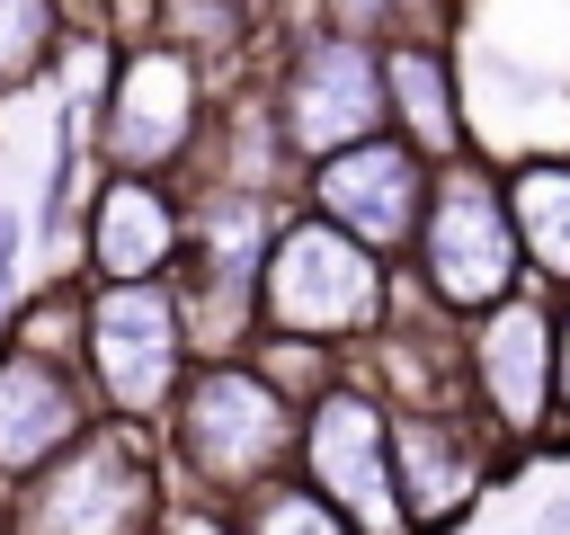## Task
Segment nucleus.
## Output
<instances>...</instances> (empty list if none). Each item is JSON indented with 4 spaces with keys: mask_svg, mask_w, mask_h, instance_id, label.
<instances>
[{
    "mask_svg": "<svg viewBox=\"0 0 570 535\" xmlns=\"http://www.w3.org/2000/svg\"><path fill=\"white\" fill-rule=\"evenodd\" d=\"M294 446H303V401L240 348V357H196L169 419H160V464H169V490L187 499H223L240 508L249 490L285 481L294 473Z\"/></svg>",
    "mask_w": 570,
    "mask_h": 535,
    "instance_id": "1",
    "label": "nucleus"
},
{
    "mask_svg": "<svg viewBox=\"0 0 570 535\" xmlns=\"http://www.w3.org/2000/svg\"><path fill=\"white\" fill-rule=\"evenodd\" d=\"M401 312V259L365 250L312 205H285L267 268H258V339H312L338 357H365Z\"/></svg>",
    "mask_w": 570,
    "mask_h": 535,
    "instance_id": "2",
    "label": "nucleus"
},
{
    "mask_svg": "<svg viewBox=\"0 0 570 535\" xmlns=\"http://www.w3.org/2000/svg\"><path fill=\"white\" fill-rule=\"evenodd\" d=\"M214 125V71L160 36H125L98 62V98H89V160L98 169H134V178H178L196 169Z\"/></svg>",
    "mask_w": 570,
    "mask_h": 535,
    "instance_id": "3",
    "label": "nucleus"
},
{
    "mask_svg": "<svg viewBox=\"0 0 570 535\" xmlns=\"http://www.w3.org/2000/svg\"><path fill=\"white\" fill-rule=\"evenodd\" d=\"M401 276H410V294H419L428 312H445V321H472V312L508 303L517 285H534V276H525V250H517L508 178H499L481 152H463V160L436 169Z\"/></svg>",
    "mask_w": 570,
    "mask_h": 535,
    "instance_id": "4",
    "label": "nucleus"
},
{
    "mask_svg": "<svg viewBox=\"0 0 570 535\" xmlns=\"http://www.w3.org/2000/svg\"><path fill=\"white\" fill-rule=\"evenodd\" d=\"M187 366H196V339H187L178 276H134V285L89 276V294H80V374H89L107 419L160 437Z\"/></svg>",
    "mask_w": 570,
    "mask_h": 535,
    "instance_id": "5",
    "label": "nucleus"
},
{
    "mask_svg": "<svg viewBox=\"0 0 570 535\" xmlns=\"http://www.w3.org/2000/svg\"><path fill=\"white\" fill-rule=\"evenodd\" d=\"M0 508H9V535H160V508H169L160 437L98 419L71 455H53Z\"/></svg>",
    "mask_w": 570,
    "mask_h": 535,
    "instance_id": "6",
    "label": "nucleus"
},
{
    "mask_svg": "<svg viewBox=\"0 0 570 535\" xmlns=\"http://www.w3.org/2000/svg\"><path fill=\"white\" fill-rule=\"evenodd\" d=\"M552 392H561V294L517 285L508 303L463 321V410L499 437L508 464L552 446Z\"/></svg>",
    "mask_w": 570,
    "mask_h": 535,
    "instance_id": "7",
    "label": "nucleus"
},
{
    "mask_svg": "<svg viewBox=\"0 0 570 535\" xmlns=\"http://www.w3.org/2000/svg\"><path fill=\"white\" fill-rule=\"evenodd\" d=\"M267 107H276V134L294 143L303 169L347 143L392 134L383 125V45H356L303 9L285 27V45H267Z\"/></svg>",
    "mask_w": 570,
    "mask_h": 535,
    "instance_id": "8",
    "label": "nucleus"
},
{
    "mask_svg": "<svg viewBox=\"0 0 570 535\" xmlns=\"http://www.w3.org/2000/svg\"><path fill=\"white\" fill-rule=\"evenodd\" d=\"M294 473L356 526V535H410L401 517V481H392V401L365 366H338L312 401H303V446Z\"/></svg>",
    "mask_w": 570,
    "mask_h": 535,
    "instance_id": "9",
    "label": "nucleus"
},
{
    "mask_svg": "<svg viewBox=\"0 0 570 535\" xmlns=\"http://www.w3.org/2000/svg\"><path fill=\"white\" fill-rule=\"evenodd\" d=\"M428 187H436V169H428L401 134H374V143H347V152L312 160L303 187H294V205L330 214L338 232H356V241L383 250V259H410L419 214H428Z\"/></svg>",
    "mask_w": 570,
    "mask_h": 535,
    "instance_id": "10",
    "label": "nucleus"
},
{
    "mask_svg": "<svg viewBox=\"0 0 570 535\" xmlns=\"http://www.w3.org/2000/svg\"><path fill=\"white\" fill-rule=\"evenodd\" d=\"M517 473L499 455V437L472 410H392V481H401V517L410 535H454L481 499V481Z\"/></svg>",
    "mask_w": 570,
    "mask_h": 535,
    "instance_id": "11",
    "label": "nucleus"
},
{
    "mask_svg": "<svg viewBox=\"0 0 570 535\" xmlns=\"http://www.w3.org/2000/svg\"><path fill=\"white\" fill-rule=\"evenodd\" d=\"M98 419H107V410H98L80 357L0 339V499H9L18 481H36L53 455H71Z\"/></svg>",
    "mask_w": 570,
    "mask_h": 535,
    "instance_id": "12",
    "label": "nucleus"
},
{
    "mask_svg": "<svg viewBox=\"0 0 570 535\" xmlns=\"http://www.w3.org/2000/svg\"><path fill=\"white\" fill-rule=\"evenodd\" d=\"M178 250H187V187L178 178L89 169V196H80V276H98V285L178 276Z\"/></svg>",
    "mask_w": 570,
    "mask_h": 535,
    "instance_id": "13",
    "label": "nucleus"
},
{
    "mask_svg": "<svg viewBox=\"0 0 570 535\" xmlns=\"http://www.w3.org/2000/svg\"><path fill=\"white\" fill-rule=\"evenodd\" d=\"M383 125H392L428 169H445V160L472 152V125H463V62H454V45H445L436 27L383 45Z\"/></svg>",
    "mask_w": 570,
    "mask_h": 535,
    "instance_id": "14",
    "label": "nucleus"
},
{
    "mask_svg": "<svg viewBox=\"0 0 570 535\" xmlns=\"http://www.w3.org/2000/svg\"><path fill=\"white\" fill-rule=\"evenodd\" d=\"M508 178V214H517V250L525 276L543 294H570V152H525L499 169Z\"/></svg>",
    "mask_w": 570,
    "mask_h": 535,
    "instance_id": "15",
    "label": "nucleus"
},
{
    "mask_svg": "<svg viewBox=\"0 0 570 535\" xmlns=\"http://www.w3.org/2000/svg\"><path fill=\"white\" fill-rule=\"evenodd\" d=\"M71 36V0H0V98H18Z\"/></svg>",
    "mask_w": 570,
    "mask_h": 535,
    "instance_id": "16",
    "label": "nucleus"
},
{
    "mask_svg": "<svg viewBox=\"0 0 570 535\" xmlns=\"http://www.w3.org/2000/svg\"><path fill=\"white\" fill-rule=\"evenodd\" d=\"M240 535H356L303 473H285V481H267V490H249L240 499Z\"/></svg>",
    "mask_w": 570,
    "mask_h": 535,
    "instance_id": "17",
    "label": "nucleus"
},
{
    "mask_svg": "<svg viewBox=\"0 0 570 535\" xmlns=\"http://www.w3.org/2000/svg\"><path fill=\"white\" fill-rule=\"evenodd\" d=\"M303 9L338 36H356V45H401V36L436 27V0H303Z\"/></svg>",
    "mask_w": 570,
    "mask_h": 535,
    "instance_id": "18",
    "label": "nucleus"
},
{
    "mask_svg": "<svg viewBox=\"0 0 570 535\" xmlns=\"http://www.w3.org/2000/svg\"><path fill=\"white\" fill-rule=\"evenodd\" d=\"M160 535H240V508H223V499H187V490H169V508H160Z\"/></svg>",
    "mask_w": 570,
    "mask_h": 535,
    "instance_id": "19",
    "label": "nucleus"
},
{
    "mask_svg": "<svg viewBox=\"0 0 570 535\" xmlns=\"http://www.w3.org/2000/svg\"><path fill=\"white\" fill-rule=\"evenodd\" d=\"M543 455H570V294H561V392H552V446Z\"/></svg>",
    "mask_w": 570,
    "mask_h": 535,
    "instance_id": "20",
    "label": "nucleus"
},
{
    "mask_svg": "<svg viewBox=\"0 0 570 535\" xmlns=\"http://www.w3.org/2000/svg\"><path fill=\"white\" fill-rule=\"evenodd\" d=\"M0 276H27V214L0 196Z\"/></svg>",
    "mask_w": 570,
    "mask_h": 535,
    "instance_id": "21",
    "label": "nucleus"
},
{
    "mask_svg": "<svg viewBox=\"0 0 570 535\" xmlns=\"http://www.w3.org/2000/svg\"><path fill=\"white\" fill-rule=\"evenodd\" d=\"M534 535H570V490H561V499H543V508H534Z\"/></svg>",
    "mask_w": 570,
    "mask_h": 535,
    "instance_id": "22",
    "label": "nucleus"
},
{
    "mask_svg": "<svg viewBox=\"0 0 570 535\" xmlns=\"http://www.w3.org/2000/svg\"><path fill=\"white\" fill-rule=\"evenodd\" d=\"M0 535H9V508H0Z\"/></svg>",
    "mask_w": 570,
    "mask_h": 535,
    "instance_id": "23",
    "label": "nucleus"
},
{
    "mask_svg": "<svg viewBox=\"0 0 570 535\" xmlns=\"http://www.w3.org/2000/svg\"><path fill=\"white\" fill-rule=\"evenodd\" d=\"M98 9H107V0H98Z\"/></svg>",
    "mask_w": 570,
    "mask_h": 535,
    "instance_id": "24",
    "label": "nucleus"
}]
</instances>
